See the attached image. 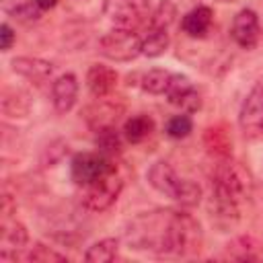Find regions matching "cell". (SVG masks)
<instances>
[{
	"label": "cell",
	"mask_w": 263,
	"mask_h": 263,
	"mask_svg": "<svg viewBox=\"0 0 263 263\" xmlns=\"http://www.w3.org/2000/svg\"><path fill=\"white\" fill-rule=\"evenodd\" d=\"M129 249L168 257L195 255L203 245V230L195 216L183 210H154L132 218L123 228Z\"/></svg>",
	"instance_id": "1"
},
{
	"label": "cell",
	"mask_w": 263,
	"mask_h": 263,
	"mask_svg": "<svg viewBox=\"0 0 263 263\" xmlns=\"http://www.w3.org/2000/svg\"><path fill=\"white\" fill-rule=\"evenodd\" d=\"M146 179L158 193L171 197L183 208H193L201 201V187L191 179L179 177L175 168L164 160H156L148 168Z\"/></svg>",
	"instance_id": "2"
},
{
	"label": "cell",
	"mask_w": 263,
	"mask_h": 263,
	"mask_svg": "<svg viewBox=\"0 0 263 263\" xmlns=\"http://www.w3.org/2000/svg\"><path fill=\"white\" fill-rule=\"evenodd\" d=\"M253 191V179L249 175V171L232 160L230 156L220 158V162L214 166L212 171V191L220 197H226L230 201L242 203L245 199L251 197Z\"/></svg>",
	"instance_id": "3"
},
{
	"label": "cell",
	"mask_w": 263,
	"mask_h": 263,
	"mask_svg": "<svg viewBox=\"0 0 263 263\" xmlns=\"http://www.w3.org/2000/svg\"><path fill=\"white\" fill-rule=\"evenodd\" d=\"M99 53L111 62H132L142 55V37L134 29L115 27L99 39Z\"/></svg>",
	"instance_id": "4"
},
{
	"label": "cell",
	"mask_w": 263,
	"mask_h": 263,
	"mask_svg": "<svg viewBox=\"0 0 263 263\" xmlns=\"http://www.w3.org/2000/svg\"><path fill=\"white\" fill-rule=\"evenodd\" d=\"M103 14L121 29H138L148 25L152 14L150 0H103Z\"/></svg>",
	"instance_id": "5"
},
{
	"label": "cell",
	"mask_w": 263,
	"mask_h": 263,
	"mask_svg": "<svg viewBox=\"0 0 263 263\" xmlns=\"http://www.w3.org/2000/svg\"><path fill=\"white\" fill-rule=\"evenodd\" d=\"M111 171H115L111 156H107L99 150L97 152H78L70 160V177L80 187L95 183L97 179L109 175Z\"/></svg>",
	"instance_id": "6"
},
{
	"label": "cell",
	"mask_w": 263,
	"mask_h": 263,
	"mask_svg": "<svg viewBox=\"0 0 263 263\" xmlns=\"http://www.w3.org/2000/svg\"><path fill=\"white\" fill-rule=\"evenodd\" d=\"M121 189H123V179L117 175V171H111L109 175L84 187V195H82L84 208L92 212H105L117 201Z\"/></svg>",
	"instance_id": "7"
},
{
	"label": "cell",
	"mask_w": 263,
	"mask_h": 263,
	"mask_svg": "<svg viewBox=\"0 0 263 263\" xmlns=\"http://www.w3.org/2000/svg\"><path fill=\"white\" fill-rule=\"evenodd\" d=\"M238 125L247 138H259L263 134V80H257L238 111Z\"/></svg>",
	"instance_id": "8"
},
{
	"label": "cell",
	"mask_w": 263,
	"mask_h": 263,
	"mask_svg": "<svg viewBox=\"0 0 263 263\" xmlns=\"http://www.w3.org/2000/svg\"><path fill=\"white\" fill-rule=\"evenodd\" d=\"M29 234L27 228L16 220L10 218L6 205H2V224H0V257L2 259H16L21 251L27 247Z\"/></svg>",
	"instance_id": "9"
},
{
	"label": "cell",
	"mask_w": 263,
	"mask_h": 263,
	"mask_svg": "<svg viewBox=\"0 0 263 263\" xmlns=\"http://www.w3.org/2000/svg\"><path fill=\"white\" fill-rule=\"evenodd\" d=\"M164 97L171 105L179 107L183 113H195L201 107V97H199L197 88L193 86V82L185 74H173L171 76V82L166 86Z\"/></svg>",
	"instance_id": "10"
},
{
	"label": "cell",
	"mask_w": 263,
	"mask_h": 263,
	"mask_svg": "<svg viewBox=\"0 0 263 263\" xmlns=\"http://www.w3.org/2000/svg\"><path fill=\"white\" fill-rule=\"evenodd\" d=\"M230 35L234 43L242 49H253L259 41V16L251 8H242L236 12L230 25Z\"/></svg>",
	"instance_id": "11"
},
{
	"label": "cell",
	"mask_w": 263,
	"mask_h": 263,
	"mask_svg": "<svg viewBox=\"0 0 263 263\" xmlns=\"http://www.w3.org/2000/svg\"><path fill=\"white\" fill-rule=\"evenodd\" d=\"M117 72L111 68V66H105V64H92L88 70H86V88L92 97L97 99H105L109 97L115 86H117Z\"/></svg>",
	"instance_id": "12"
},
{
	"label": "cell",
	"mask_w": 263,
	"mask_h": 263,
	"mask_svg": "<svg viewBox=\"0 0 263 263\" xmlns=\"http://www.w3.org/2000/svg\"><path fill=\"white\" fill-rule=\"evenodd\" d=\"M76 99H78V80L74 74L66 72L51 82V101L58 113H68L76 105Z\"/></svg>",
	"instance_id": "13"
},
{
	"label": "cell",
	"mask_w": 263,
	"mask_h": 263,
	"mask_svg": "<svg viewBox=\"0 0 263 263\" xmlns=\"http://www.w3.org/2000/svg\"><path fill=\"white\" fill-rule=\"evenodd\" d=\"M10 66L18 76H23V78H27V80H31L35 84H43L53 76V64L45 62L41 58L21 55V58H14L10 62Z\"/></svg>",
	"instance_id": "14"
},
{
	"label": "cell",
	"mask_w": 263,
	"mask_h": 263,
	"mask_svg": "<svg viewBox=\"0 0 263 263\" xmlns=\"http://www.w3.org/2000/svg\"><path fill=\"white\" fill-rule=\"evenodd\" d=\"M212 21H214L212 8L205 6V4H199V6L191 8L189 12H185V16L181 21V29H183L185 35L197 39V37H203L210 31Z\"/></svg>",
	"instance_id": "15"
},
{
	"label": "cell",
	"mask_w": 263,
	"mask_h": 263,
	"mask_svg": "<svg viewBox=\"0 0 263 263\" xmlns=\"http://www.w3.org/2000/svg\"><path fill=\"white\" fill-rule=\"evenodd\" d=\"M228 257L238 261H259L263 259V245L253 236H238L226 247Z\"/></svg>",
	"instance_id": "16"
},
{
	"label": "cell",
	"mask_w": 263,
	"mask_h": 263,
	"mask_svg": "<svg viewBox=\"0 0 263 263\" xmlns=\"http://www.w3.org/2000/svg\"><path fill=\"white\" fill-rule=\"evenodd\" d=\"M121 132H123V138L129 144H140L154 132V119L150 115H146V113L132 115V117L125 119Z\"/></svg>",
	"instance_id": "17"
},
{
	"label": "cell",
	"mask_w": 263,
	"mask_h": 263,
	"mask_svg": "<svg viewBox=\"0 0 263 263\" xmlns=\"http://www.w3.org/2000/svg\"><path fill=\"white\" fill-rule=\"evenodd\" d=\"M4 14L18 23H35L41 16V8L37 0H0Z\"/></svg>",
	"instance_id": "18"
},
{
	"label": "cell",
	"mask_w": 263,
	"mask_h": 263,
	"mask_svg": "<svg viewBox=\"0 0 263 263\" xmlns=\"http://www.w3.org/2000/svg\"><path fill=\"white\" fill-rule=\"evenodd\" d=\"M168 45H171V33L166 29L146 27V33L142 37V55L158 58L168 49Z\"/></svg>",
	"instance_id": "19"
},
{
	"label": "cell",
	"mask_w": 263,
	"mask_h": 263,
	"mask_svg": "<svg viewBox=\"0 0 263 263\" xmlns=\"http://www.w3.org/2000/svg\"><path fill=\"white\" fill-rule=\"evenodd\" d=\"M95 146L99 152L107 156H115L121 152L123 146V132H117L115 125H103L95 129Z\"/></svg>",
	"instance_id": "20"
},
{
	"label": "cell",
	"mask_w": 263,
	"mask_h": 263,
	"mask_svg": "<svg viewBox=\"0 0 263 263\" xmlns=\"http://www.w3.org/2000/svg\"><path fill=\"white\" fill-rule=\"evenodd\" d=\"M171 76H173V72H168V70L152 68L148 72H142L134 84H138L142 90H146L150 95H164L166 86L171 82Z\"/></svg>",
	"instance_id": "21"
},
{
	"label": "cell",
	"mask_w": 263,
	"mask_h": 263,
	"mask_svg": "<svg viewBox=\"0 0 263 263\" xmlns=\"http://www.w3.org/2000/svg\"><path fill=\"white\" fill-rule=\"evenodd\" d=\"M117 249H119V238H103V240H99V242H95L92 247L86 249L84 261H88V263H109L117 257Z\"/></svg>",
	"instance_id": "22"
},
{
	"label": "cell",
	"mask_w": 263,
	"mask_h": 263,
	"mask_svg": "<svg viewBox=\"0 0 263 263\" xmlns=\"http://www.w3.org/2000/svg\"><path fill=\"white\" fill-rule=\"evenodd\" d=\"M177 18V8L171 0H162L150 14V21L146 27H156V29H166L171 31V25L175 23Z\"/></svg>",
	"instance_id": "23"
},
{
	"label": "cell",
	"mask_w": 263,
	"mask_h": 263,
	"mask_svg": "<svg viewBox=\"0 0 263 263\" xmlns=\"http://www.w3.org/2000/svg\"><path fill=\"white\" fill-rule=\"evenodd\" d=\"M164 132H166V136L173 138V140H183V138H187V136L193 132V119L189 117V113L173 115V117L166 121Z\"/></svg>",
	"instance_id": "24"
},
{
	"label": "cell",
	"mask_w": 263,
	"mask_h": 263,
	"mask_svg": "<svg viewBox=\"0 0 263 263\" xmlns=\"http://www.w3.org/2000/svg\"><path fill=\"white\" fill-rule=\"evenodd\" d=\"M205 144L210 146V150L212 152H216L220 158H224V156H230V138H228V134L224 132V129H220V127H210L208 132H205Z\"/></svg>",
	"instance_id": "25"
},
{
	"label": "cell",
	"mask_w": 263,
	"mask_h": 263,
	"mask_svg": "<svg viewBox=\"0 0 263 263\" xmlns=\"http://www.w3.org/2000/svg\"><path fill=\"white\" fill-rule=\"evenodd\" d=\"M27 261L51 263V261H68V259H66V255H62V253H58V251H53V249H49V247L37 242V245H33L31 251L27 253Z\"/></svg>",
	"instance_id": "26"
},
{
	"label": "cell",
	"mask_w": 263,
	"mask_h": 263,
	"mask_svg": "<svg viewBox=\"0 0 263 263\" xmlns=\"http://www.w3.org/2000/svg\"><path fill=\"white\" fill-rule=\"evenodd\" d=\"M14 41H16V33L12 31V27L8 23H2L0 25V47H2V51H8Z\"/></svg>",
	"instance_id": "27"
},
{
	"label": "cell",
	"mask_w": 263,
	"mask_h": 263,
	"mask_svg": "<svg viewBox=\"0 0 263 263\" xmlns=\"http://www.w3.org/2000/svg\"><path fill=\"white\" fill-rule=\"evenodd\" d=\"M37 4H39L41 10H49V8H53L58 4V0H37Z\"/></svg>",
	"instance_id": "28"
},
{
	"label": "cell",
	"mask_w": 263,
	"mask_h": 263,
	"mask_svg": "<svg viewBox=\"0 0 263 263\" xmlns=\"http://www.w3.org/2000/svg\"><path fill=\"white\" fill-rule=\"evenodd\" d=\"M220 2H232V0H220Z\"/></svg>",
	"instance_id": "29"
}]
</instances>
